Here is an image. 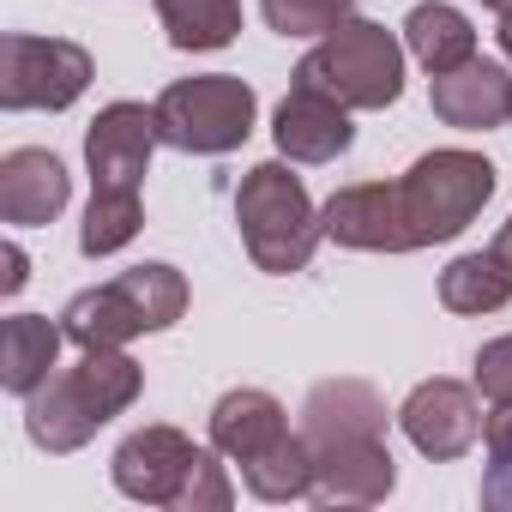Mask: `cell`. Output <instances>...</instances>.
<instances>
[{"instance_id":"obj_6","label":"cell","mask_w":512,"mask_h":512,"mask_svg":"<svg viewBox=\"0 0 512 512\" xmlns=\"http://www.w3.org/2000/svg\"><path fill=\"white\" fill-rule=\"evenodd\" d=\"M488 193H494V163L488 157H476V151H428V157H416L410 175L398 181L410 241L434 247V241L464 235L470 217L488 205Z\"/></svg>"},{"instance_id":"obj_2","label":"cell","mask_w":512,"mask_h":512,"mask_svg":"<svg viewBox=\"0 0 512 512\" xmlns=\"http://www.w3.org/2000/svg\"><path fill=\"white\" fill-rule=\"evenodd\" d=\"M145 386V368L121 350H85L73 368L49 374L25 398V428L43 452H79L109 416H121Z\"/></svg>"},{"instance_id":"obj_15","label":"cell","mask_w":512,"mask_h":512,"mask_svg":"<svg viewBox=\"0 0 512 512\" xmlns=\"http://www.w3.org/2000/svg\"><path fill=\"white\" fill-rule=\"evenodd\" d=\"M428 103L446 127H464V133H482V127H500L512 121V73L500 61H464L452 73H434L428 85Z\"/></svg>"},{"instance_id":"obj_10","label":"cell","mask_w":512,"mask_h":512,"mask_svg":"<svg viewBox=\"0 0 512 512\" xmlns=\"http://www.w3.org/2000/svg\"><path fill=\"white\" fill-rule=\"evenodd\" d=\"M398 422H404L410 446H416L422 458H434V464L464 458V452L476 446V434L488 428L482 410H476V392L458 386V380H422V386L404 398Z\"/></svg>"},{"instance_id":"obj_4","label":"cell","mask_w":512,"mask_h":512,"mask_svg":"<svg viewBox=\"0 0 512 512\" xmlns=\"http://www.w3.org/2000/svg\"><path fill=\"white\" fill-rule=\"evenodd\" d=\"M187 314V278L175 266H133L67 302L61 326L79 350H121L139 332H169Z\"/></svg>"},{"instance_id":"obj_23","label":"cell","mask_w":512,"mask_h":512,"mask_svg":"<svg viewBox=\"0 0 512 512\" xmlns=\"http://www.w3.org/2000/svg\"><path fill=\"white\" fill-rule=\"evenodd\" d=\"M488 470H482V506L488 512H512V404H494L488 428Z\"/></svg>"},{"instance_id":"obj_1","label":"cell","mask_w":512,"mask_h":512,"mask_svg":"<svg viewBox=\"0 0 512 512\" xmlns=\"http://www.w3.org/2000/svg\"><path fill=\"white\" fill-rule=\"evenodd\" d=\"M308 458H314V500L326 506H374L392 494L398 470L386 452V404L362 380H320L302 404Z\"/></svg>"},{"instance_id":"obj_28","label":"cell","mask_w":512,"mask_h":512,"mask_svg":"<svg viewBox=\"0 0 512 512\" xmlns=\"http://www.w3.org/2000/svg\"><path fill=\"white\" fill-rule=\"evenodd\" d=\"M494 37H500V49H506V61H512V13H500V31H494Z\"/></svg>"},{"instance_id":"obj_27","label":"cell","mask_w":512,"mask_h":512,"mask_svg":"<svg viewBox=\"0 0 512 512\" xmlns=\"http://www.w3.org/2000/svg\"><path fill=\"white\" fill-rule=\"evenodd\" d=\"M494 253H500V260H506V266H512V217H506V223H500V241H494Z\"/></svg>"},{"instance_id":"obj_5","label":"cell","mask_w":512,"mask_h":512,"mask_svg":"<svg viewBox=\"0 0 512 512\" xmlns=\"http://www.w3.org/2000/svg\"><path fill=\"white\" fill-rule=\"evenodd\" d=\"M296 85L338 97L344 109H386L404 91V49L392 43L386 25L368 19H344L314 55H302Z\"/></svg>"},{"instance_id":"obj_11","label":"cell","mask_w":512,"mask_h":512,"mask_svg":"<svg viewBox=\"0 0 512 512\" xmlns=\"http://www.w3.org/2000/svg\"><path fill=\"white\" fill-rule=\"evenodd\" d=\"M320 229L338 241V247H356V253H410V223H404V205H398V181H362V187H344L326 199L320 211Z\"/></svg>"},{"instance_id":"obj_7","label":"cell","mask_w":512,"mask_h":512,"mask_svg":"<svg viewBox=\"0 0 512 512\" xmlns=\"http://www.w3.org/2000/svg\"><path fill=\"white\" fill-rule=\"evenodd\" d=\"M157 133L175 151H199V157H223L253 133V85H241L235 73H199V79H175L157 103Z\"/></svg>"},{"instance_id":"obj_22","label":"cell","mask_w":512,"mask_h":512,"mask_svg":"<svg viewBox=\"0 0 512 512\" xmlns=\"http://www.w3.org/2000/svg\"><path fill=\"white\" fill-rule=\"evenodd\" d=\"M356 0H260V13L278 37H332L350 19Z\"/></svg>"},{"instance_id":"obj_8","label":"cell","mask_w":512,"mask_h":512,"mask_svg":"<svg viewBox=\"0 0 512 512\" xmlns=\"http://www.w3.org/2000/svg\"><path fill=\"white\" fill-rule=\"evenodd\" d=\"M91 85V55L67 37H25L0 43V109H67Z\"/></svg>"},{"instance_id":"obj_18","label":"cell","mask_w":512,"mask_h":512,"mask_svg":"<svg viewBox=\"0 0 512 512\" xmlns=\"http://www.w3.org/2000/svg\"><path fill=\"white\" fill-rule=\"evenodd\" d=\"M404 49L428 67V73H452L476 55V31L458 7H446V0H422V7L404 19Z\"/></svg>"},{"instance_id":"obj_14","label":"cell","mask_w":512,"mask_h":512,"mask_svg":"<svg viewBox=\"0 0 512 512\" xmlns=\"http://www.w3.org/2000/svg\"><path fill=\"white\" fill-rule=\"evenodd\" d=\"M272 133H278V151H284L290 163H332V157H344L350 139H356L350 109H344L338 97H326V91H308V85H290V97L278 103Z\"/></svg>"},{"instance_id":"obj_9","label":"cell","mask_w":512,"mask_h":512,"mask_svg":"<svg viewBox=\"0 0 512 512\" xmlns=\"http://www.w3.org/2000/svg\"><path fill=\"white\" fill-rule=\"evenodd\" d=\"M157 145H163L157 109H145V103H109L91 121V133H85V163H91L97 193H139Z\"/></svg>"},{"instance_id":"obj_20","label":"cell","mask_w":512,"mask_h":512,"mask_svg":"<svg viewBox=\"0 0 512 512\" xmlns=\"http://www.w3.org/2000/svg\"><path fill=\"white\" fill-rule=\"evenodd\" d=\"M157 19L175 49H229L241 31V0H157Z\"/></svg>"},{"instance_id":"obj_21","label":"cell","mask_w":512,"mask_h":512,"mask_svg":"<svg viewBox=\"0 0 512 512\" xmlns=\"http://www.w3.org/2000/svg\"><path fill=\"white\" fill-rule=\"evenodd\" d=\"M145 211H139V193H91V211H85V229H79V247L91 260L103 253H121L133 235H139Z\"/></svg>"},{"instance_id":"obj_13","label":"cell","mask_w":512,"mask_h":512,"mask_svg":"<svg viewBox=\"0 0 512 512\" xmlns=\"http://www.w3.org/2000/svg\"><path fill=\"white\" fill-rule=\"evenodd\" d=\"M290 440H296V434H290L284 404H278L272 392H260V386L223 392L217 410H211V446H217L223 458H235L241 470L260 464V458H272V452L290 446Z\"/></svg>"},{"instance_id":"obj_19","label":"cell","mask_w":512,"mask_h":512,"mask_svg":"<svg viewBox=\"0 0 512 512\" xmlns=\"http://www.w3.org/2000/svg\"><path fill=\"white\" fill-rule=\"evenodd\" d=\"M440 302L452 314H494L512 302V266L500 253H464L440 272Z\"/></svg>"},{"instance_id":"obj_16","label":"cell","mask_w":512,"mask_h":512,"mask_svg":"<svg viewBox=\"0 0 512 512\" xmlns=\"http://www.w3.org/2000/svg\"><path fill=\"white\" fill-rule=\"evenodd\" d=\"M67 193H73V181H67L55 151L19 145V151L0 157V217H7V223L37 229V223L67 211Z\"/></svg>"},{"instance_id":"obj_24","label":"cell","mask_w":512,"mask_h":512,"mask_svg":"<svg viewBox=\"0 0 512 512\" xmlns=\"http://www.w3.org/2000/svg\"><path fill=\"white\" fill-rule=\"evenodd\" d=\"M229 500H235V488H229L223 464L211 452H199L193 470H187V482H181V494H175V506L181 512H229Z\"/></svg>"},{"instance_id":"obj_3","label":"cell","mask_w":512,"mask_h":512,"mask_svg":"<svg viewBox=\"0 0 512 512\" xmlns=\"http://www.w3.org/2000/svg\"><path fill=\"white\" fill-rule=\"evenodd\" d=\"M235 223H241V241H247V260L260 272H272V278L302 272L314 260L320 235H326L302 175H290L284 163L247 169V181L235 193Z\"/></svg>"},{"instance_id":"obj_29","label":"cell","mask_w":512,"mask_h":512,"mask_svg":"<svg viewBox=\"0 0 512 512\" xmlns=\"http://www.w3.org/2000/svg\"><path fill=\"white\" fill-rule=\"evenodd\" d=\"M482 7H494V13H512V0H482Z\"/></svg>"},{"instance_id":"obj_12","label":"cell","mask_w":512,"mask_h":512,"mask_svg":"<svg viewBox=\"0 0 512 512\" xmlns=\"http://www.w3.org/2000/svg\"><path fill=\"white\" fill-rule=\"evenodd\" d=\"M193 458H199V446L181 428H163V422L157 428H139L115 452V488L127 500H145V506H175Z\"/></svg>"},{"instance_id":"obj_25","label":"cell","mask_w":512,"mask_h":512,"mask_svg":"<svg viewBox=\"0 0 512 512\" xmlns=\"http://www.w3.org/2000/svg\"><path fill=\"white\" fill-rule=\"evenodd\" d=\"M476 392L488 404H512V332L506 338H488L476 350Z\"/></svg>"},{"instance_id":"obj_26","label":"cell","mask_w":512,"mask_h":512,"mask_svg":"<svg viewBox=\"0 0 512 512\" xmlns=\"http://www.w3.org/2000/svg\"><path fill=\"white\" fill-rule=\"evenodd\" d=\"M0 260H7V272H0V290L19 296V290H25V278H31V272H25V266H31V260H25V247H13V241H7V253H0Z\"/></svg>"},{"instance_id":"obj_17","label":"cell","mask_w":512,"mask_h":512,"mask_svg":"<svg viewBox=\"0 0 512 512\" xmlns=\"http://www.w3.org/2000/svg\"><path fill=\"white\" fill-rule=\"evenodd\" d=\"M61 338H67V326H49L43 314H13L0 326V386L31 398L49 380V368L61 356Z\"/></svg>"}]
</instances>
